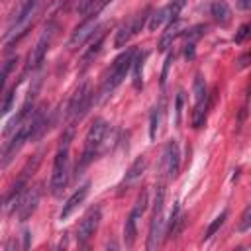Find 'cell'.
Returning <instances> with one entry per match:
<instances>
[{"mask_svg":"<svg viewBox=\"0 0 251 251\" xmlns=\"http://www.w3.org/2000/svg\"><path fill=\"white\" fill-rule=\"evenodd\" d=\"M71 139H73V127L69 126V129L61 137L59 151L53 159V173H51V180H49V188H51L53 196H61L71 180V159H69Z\"/></svg>","mask_w":251,"mask_h":251,"instance_id":"6da1fadb","label":"cell"},{"mask_svg":"<svg viewBox=\"0 0 251 251\" xmlns=\"http://www.w3.org/2000/svg\"><path fill=\"white\" fill-rule=\"evenodd\" d=\"M108 135H110V126H108V122H104V120H100V118L94 120L92 126L88 127V131H86V137H84V151H82L80 163L76 165V173H80L92 159H96V157L106 149Z\"/></svg>","mask_w":251,"mask_h":251,"instance_id":"7a4b0ae2","label":"cell"},{"mask_svg":"<svg viewBox=\"0 0 251 251\" xmlns=\"http://www.w3.org/2000/svg\"><path fill=\"white\" fill-rule=\"evenodd\" d=\"M135 51H137V49L129 47V49H126L122 55H118V57H116L114 65L110 67V73H108V75H106V78H104V84H102V90H100L102 98L110 96V94H112V92H114V90L124 82L126 75H127V73H129V69H131V61H133Z\"/></svg>","mask_w":251,"mask_h":251,"instance_id":"3957f363","label":"cell"},{"mask_svg":"<svg viewBox=\"0 0 251 251\" xmlns=\"http://www.w3.org/2000/svg\"><path fill=\"white\" fill-rule=\"evenodd\" d=\"M163 206H165V182L157 184L155 190V202H153V218L149 224V237H147V249H157L161 245V239L165 235V220H163Z\"/></svg>","mask_w":251,"mask_h":251,"instance_id":"277c9868","label":"cell"},{"mask_svg":"<svg viewBox=\"0 0 251 251\" xmlns=\"http://www.w3.org/2000/svg\"><path fill=\"white\" fill-rule=\"evenodd\" d=\"M90 102H92V90H90V84L88 82H82L71 96L69 100V106H67V120H69V126L75 127L76 122H80L86 114V110L90 108Z\"/></svg>","mask_w":251,"mask_h":251,"instance_id":"5b68a950","label":"cell"},{"mask_svg":"<svg viewBox=\"0 0 251 251\" xmlns=\"http://www.w3.org/2000/svg\"><path fill=\"white\" fill-rule=\"evenodd\" d=\"M57 29H59V25H57L55 22H49V24H47L45 31L41 33L39 41L35 43V47L31 49V53H29V57H27V71H33V69L41 67V63H43V59H45V55H47V51H49V47H51V43H53V39H55Z\"/></svg>","mask_w":251,"mask_h":251,"instance_id":"8992f818","label":"cell"},{"mask_svg":"<svg viewBox=\"0 0 251 251\" xmlns=\"http://www.w3.org/2000/svg\"><path fill=\"white\" fill-rule=\"evenodd\" d=\"M145 210H147V190H141L139 196H137V200H135V206L129 212V216L126 220V226H124V243H126V247H131L135 243V237H137V220L143 216Z\"/></svg>","mask_w":251,"mask_h":251,"instance_id":"52a82bcc","label":"cell"},{"mask_svg":"<svg viewBox=\"0 0 251 251\" xmlns=\"http://www.w3.org/2000/svg\"><path fill=\"white\" fill-rule=\"evenodd\" d=\"M147 14H149V8H145L143 12H139V14L131 16V18H127V20L118 27L116 37H114V45H116V47H126L127 41L143 27V24H145V20H147Z\"/></svg>","mask_w":251,"mask_h":251,"instance_id":"ba28073f","label":"cell"},{"mask_svg":"<svg viewBox=\"0 0 251 251\" xmlns=\"http://www.w3.org/2000/svg\"><path fill=\"white\" fill-rule=\"evenodd\" d=\"M41 194H43V184L41 182H37V184H33V186H29V188L24 190V194L20 198V204H18V210H16L20 222L29 220V216L37 210V204H39Z\"/></svg>","mask_w":251,"mask_h":251,"instance_id":"9c48e42d","label":"cell"},{"mask_svg":"<svg viewBox=\"0 0 251 251\" xmlns=\"http://www.w3.org/2000/svg\"><path fill=\"white\" fill-rule=\"evenodd\" d=\"M27 139H29V124L25 122L24 126H20V127L16 129L14 137L6 143L4 151H2V159H0V167H2V169H6V167L14 161V157L20 153V149L24 147V143H25Z\"/></svg>","mask_w":251,"mask_h":251,"instance_id":"30bf717a","label":"cell"},{"mask_svg":"<svg viewBox=\"0 0 251 251\" xmlns=\"http://www.w3.org/2000/svg\"><path fill=\"white\" fill-rule=\"evenodd\" d=\"M100 220H102V210H100V206H94V208H90V210L84 214V218L80 220V224H78V227H76V243H78V245H86V241H88V239L94 235V231L98 229Z\"/></svg>","mask_w":251,"mask_h":251,"instance_id":"8fae6325","label":"cell"},{"mask_svg":"<svg viewBox=\"0 0 251 251\" xmlns=\"http://www.w3.org/2000/svg\"><path fill=\"white\" fill-rule=\"evenodd\" d=\"M37 6H39V0H22L20 2V6H18V10L14 12V18H12V22H10V29H8V33H16V29H20V27H25L27 25V22L33 18V14L37 12Z\"/></svg>","mask_w":251,"mask_h":251,"instance_id":"7c38bea8","label":"cell"},{"mask_svg":"<svg viewBox=\"0 0 251 251\" xmlns=\"http://www.w3.org/2000/svg\"><path fill=\"white\" fill-rule=\"evenodd\" d=\"M96 20H98V16H86V18H84V22L73 31V35H71V39H69V49L75 51V49L82 47V45L94 35V31L98 29Z\"/></svg>","mask_w":251,"mask_h":251,"instance_id":"4fadbf2b","label":"cell"},{"mask_svg":"<svg viewBox=\"0 0 251 251\" xmlns=\"http://www.w3.org/2000/svg\"><path fill=\"white\" fill-rule=\"evenodd\" d=\"M161 171H163L167 176H171V178H175V176L178 175V171H180V153H178V145H176L175 139L169 141L167 147H165V151H163V165H161Z\"/></svg>","mask_w":251,"mask_h":251,"instance_id":"5bb4252c","label":"cell"},{"mask_svg":"<svg viewBox=\"0 0 251 251\" xmlns=\"http://www.w3.org/2000/svg\"><path fill=\"white\" fill-rule=\"evenodd\" d=\"M145 167H147V157H145V155L137 157V159L131 163V167L127 169V173H126V176H124V180H122V184H120V190H127L131 184H135V182L143 176Z\"/></svg>","mask_w":251,"mask_h":251,"instance_id":"9a60e30c","label":"cell"},{"mask_svg":"<svg viewBox=\"0 0 251 251\" xmlns=\"http://www.w3.org/2000/svg\"><path fill=\"white\" fill-rule=\"evenodd\" d=\"M88 188H90V184H88V182H84L78 190H75V192H73V196L65 202L63 210H61V220H67V218H69V216H71V214H73V212H75V210L84 202V198L88 196Z\"/></svg>","mask_w":251,"mask_h":251,"instance_id":"2e32d148","label":"cell"},{"mask_svg":"<svg viewBox=\"0 0 251 251\" xmlns=\"http://www.w3.org/2000/svg\"><path fill=\"white\" fill-rule=\"evenodd\" d=\"M104 37H106V31H102V29H96V31H94V35L90 37V39H92V43H90V47L86 49V53L82 55V61H80L84 69H86V67L94 61V57L100 53L102 43H104Z\"/></svg>","mask_w":251,"mask_h":251,"instance_id":"e0dca14e","label":"cell"},{"mask_svg":"<svg viewBox=\"0 0 251 251\" xmlns=\"http://www.w3.org/2000/svg\"><path fill=\"white\" fill-rule=\"evenodd\" d=\"M210 12H212L214 22L220 25H227L231 22V8L226 0H214L210 6Z\"/></svg>","mask_w":251,"mask_h":251,"instance_id":"ac0fdd59","label":"cell"},{"mask_svg":"<svg viewBox=\"0 0 251 251\" xmlns=\"http://www.w3.org/2000/svg\"><path fill=\"white\" fill-rule=\"evenodd\" d=\"M180 33V24H178V20H173L169 25H167V29H165V33H163V37H161V41H159V51H169V47H173V41L176 39V35Z\"/></svg>","mask_w":251,"mask_h":251,"instance_id":"d6986e66","label":"cell"},{"mask_svg":"<svg viewBox=\"0 0 251 251\" xmlns=\"http://www.w3.org/2000/svg\"><path fill=\"white\" fill-rule=\"evenodd\" d=\"M143 63H145V53L135 51L133 61H131V69H133V86L137 90L143 86Z\"/></svg>","mask_w":251,"mask_h":251,"instance_id":"ffe728a7","label":"cell"},{"mask_svg":"<svg viewBox=\"0 0 251 251\" xmlns=\"http://www.w3.org/2000/svg\"><path fill=\"white\" fill-rule=\"evenodd\" d=\"M208 108H210V96L202 102H196L194 104V112H192V127L198 129L204 126L206 122V114H208Z\"/></svg>","mask_w":251,"mask_h":251,"instance_id":"44dd1931","label":"cell"},{"mask_svg":"<svg viewBox=\"0 0 251 251\" xmlns=\"http://www.w3.org/2000/svg\"><path fill=\"white\" fill-rule=\"evenodd\" d=\"M167 20H169V6H167V8H161V10H157V12L151 14L149 29H151V31H157V27H161Z\"/></svg>","mask_w":251,"mask_h":251,"instance_id":"7402d4cb","label":"cell"},{"mask_svg":"<svg viewBox=\"0 0 251 251\" xmlns=\"http://www.w3.org/2000/svg\"><path fill=\"white\" fill-rule=\"evenodd\" d=\"M194 102H202V100H206L210 94H208V90H206V82H204V78H202V75H196L194 76Z\"/></svg>","mask_w":251,"mask_h":251,"instance_id":"603a6c76","label":"cell"},{"mask_svg":"<svg viewBox=\"0 0 251 251\" xmlns=\"http://www.w3.org/2000/svg\"><path fill=\"white\" fill-rule=\"evenodd\" d=\"M161 114H163V102L153 108V114H151V122H149V137L155 139L157 137V131H159V124H161Z\"/></svg>","mask_w":251,"mask_h":251,"instance_id":"cb8c5ba5","label":"cell"},{"mask_svg":"<svg viewBox=\"0 0 251 251\" xmlns=\"http://www.w3.org/2000/svg\"><path fill=\"white\" fill-rule=\"evenodd\" d=\"M206 33V25H194V27H190V29H186L184 31V39H186V43H196L202 35Z\"/></svg>","mask_w":251,"mask_h":251,"instance_id":"d4e9b609","label":"cell"},{"mask_svg":"<svg viewBox=\"0 0 251 251\" xmlns=\"http://www.w3.org/2000/svg\"><path fill=\"white\" fill-rule=\"evenodd\" d=\"M226 218H227V212H222V214H220V216H218V218H216V220H214V222H212V224L208 226V229H206V235H204V239L212 237V235H214V233H216V231H218V229H220V227L224 226Z\"/></svg>","mask_w":251,"mask_h":251,"instance_id":"484cf974","label":"cell"},{"mask_svg":"<svg viewBox=\"0 0 251 251\" xmlns=\"http://www.w3.org/2000/svg\"><path fill=\"white\" fill-rule=\"evenodd\" d=\"M14 96H16V86H14V88H10V92L6 94V98L0 102V118L12 110V106H14Z\"/></svg>","mask_w":251,"mask_h":251,"instance_id":"4316f807","label":"cell"},{"mask_svg":"<svg viewBox=\"0 0 251 251\" xmlns=\"http://www.w3.org/2000/svg\"><path fill=\"white\" fill-rule=\"evenodd\" d=\"M16 63H18V59H8V61L2 65V69H0V92H2V88H4V84H6V78H8V75L12 73V69H14Z\"/></svg>","mask_w":251,"mask_h":251,"instance_id":"83f0119b","label":"cell"},{"mask_svg":"<svg viewBox=\"0 0 251 251\" xmlns=\"http://www.w3.org/2000/svg\"><path fill=\"white\" fill-rule=\"evenodd\" d=\"M184 4H186V0H173V2H171V6H169V22L178 20V16H180Z\"/></svg>","mask_w":251,"mask_h":251,"instance_id":"f1b7e54d","label":"cell"},{"mask_svg":"<svg viewBox=\"0 0 251 251\" xmlns=\"http://www.w3.org/2000/svg\"><path fill=\"white\" fill-rule=\"evenodd\" d=\"M182 104H184V92L178 90L176 100H175V124H180V116H182Z\"/></svg>","mask_w":251,"mask_h":251,"instance_id":"f546056e","label":"cell"},{"mask_svg":"<svg viewBox=\"0 0 251 251\" xmlns=\"http://www.w3.org/2000/svg\"><path fill=\"white\" fill-rule=\"evenodd\" d=\"M110 2H112V0H94L86 16H98V14H100V12H102V10H104V8H106ZM86 16H84V18H86Z\"/></svg>","mask_w":251,"mask_h":251,"instance_id":"4dcf8cb0","label":"cell"},{"mask_svg":"<svg viewBox=\"0 0 251 251\" xmlns=\"http://www.w3.org/2000/svg\"><path fill=\"white\" fill-rule=\"evenodd\" d=\"M249 226H251V206H245L241 214V222H239V231H247Z\"/></svg>","mask_w":251,"mask_h":251,"instance_id":"1f68e13d","label":"cell"},{"mask_svg":"<svg viewBox=\"0 0 251 251\" xmlns=\"http://www.w3.org/2000/svg\"><path fill=\"white\" fill-rule=\"evenodd\" d=\"M249 37V24H243L235 33V43H243Z\"/></svg>","mask_w":251,"mask_h":251,"instance_id":"d6a6232c","label":"cell"},{"mask_svg":"<svg viewBox=\"0 0 251 251\" xmlns=\"http://www.w3.org/2000/svg\"><path fill=\"white\" fill-rule=\"evenodd\" d=\"M173 59H175V55H173V53H169V55H167V59H165V67H163V75H161V84H165V80H167V73H169V67H171Z\"/></svg>","mask_w":251,"mask_h":251,"instance_id":"836d02e7","label":"cell"},{"mask_svg":"<svg viewBox=\"0 0 251 251\" xmlns=\"http://www.w3.org/2000/svg\"><path fill=\"white\" fill-rule=\"evenodd\" d=\"M184 57H186L188 61H192V59H194V43H186V49H184Z\"/></svg>","mask_w":251,"mask_h":251,"instance_id":"e575fe53","label":"cell"},{"mask_svg":"<svg viewBox=\"0 0 251 251\" xmlns=\"http://www.w3.org/2000/svg\"><path fill=\"white\" fill-rule=\"evenodd\" d=\"M247 61H249V53H243V55L237 59V67H239V69H245V67H247Z\"/></svg>","mask_w":251,"mask_h":251,"instance_id":"d590c367","label":"cell"},{"mask_svg":"<svg viewBox=\"0 0 251 251\" xmlns=\"http://www.w3.org/2000/svg\"><path fill=\"white\" fill-rule=\"evenodd\" d=\"M237 6L241 10H249L251 8V0H237Z\"/></svg>","mask_w":251,"mask_h":251,"instance_id":"8d00e7d4","label":"cell"},{"mask_svg":"<svg viewBox=\"0 0 251 251\" xmlns=\"http://www.w3.org/2000/svg\"><path fill=\"white\" fill-rule=\"evenodd\" d=\"M29 237H31V233L25 229V231H24V247H25V249L29 247Z\"/></svg>","mask_w":251,"mask_h":251,"instance_id":"74e56055","label":"cell"},{"mask_svg":"<svg viewBox=\"0 0 251 251\" xmlns=\"http://www.w3.org/2000/svg\"><path fill=\"white\" fill-rule=\"evenodd\" d=\"M2 206H4V198H0V210H2Z\"/></svg>","mask_w":251,"mask_h":251,"instance_id":"f35d334b","label":"cell"}]
</instances>
